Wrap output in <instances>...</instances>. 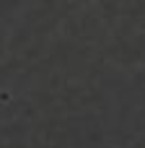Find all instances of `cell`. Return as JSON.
Segmentation results:
<instances>
[]
</instances>
